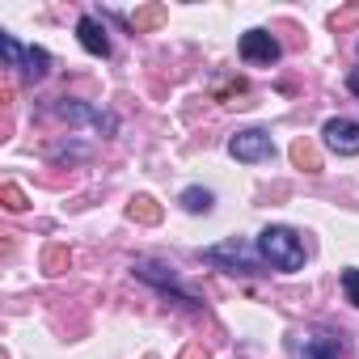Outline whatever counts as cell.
<instances>
[{
	"mask_svg": "<svg viewBox=\"0 0 359 359\" xmlns=\"http://www.w3.org/2000/svg\"><path fill=\"white\" fill-rule=\"evenodd\" d=\"M258 254L271 271H283V275H296L304 271V241L296 229H283V224H271L258 233Z\"/></svg>",
	"mask_w": 359,
	"mask_h": 359,
	"instance_id": "1",
	"label": "cell"
},
{
	"mask_svg": "<svg viewBox=\"0 0 359 359\" xmlns=\"http://www.w3.org/2000/svg\"><path fill=\"white\" fill-rule=\"evenodd\" d=\"M199 258L212 262L216 271H229V275H245V279L266 275V271H262V254H258V245L237 241V237H233V241H220V245H208Z\"/></svg>",
	"mask_w": 359,
	"mask_h": 359,
	"instance_id": "2",
	"label": "cell"
},
{
	"mask_svg": "<svg viewBox=\"0 0 359 359\" xmlns=\"http://www.w3.org/2000/svg\"><path fill=\"white\" fill-rule=\"evenodd\" d=\"M229 152H233L237 161H245V165H258V161H271V156H275V144H271L266 131L250 127V131H237V135L229 140Z\"/></svg>",
	"mask_w": 359,
	"mask_h": 359,
	"instance_id": "3",
	"label": "cell"
},
{
	"mask_svg": "<svg viewBox=\"0 0 359 359\" xmlns=\"http://www.w3.org/2000/svg\"><path fill=\"white\" fill-rule=\"evenodd\" d=\"M321 144L334 156H359V123L355 118H330L321 127Z\"/></svg>",
	"mask_w": 359,
	"mask_h": 359,
	"instance_id": "4",
	"label": "cell"
},
{
	"mask_svg": "<svg viewBox=\"0 0 359 359\" xmlns=\"http://www.w3.org/2000/svg\"><path fill=\"white\" fill-rule=\"evenodd\" d=\"M287 355H292V359H346V346H342L338 334H309L304 346L292 338V342H287Z\"/></svg>",
	"mask_w": 359,
	"mask_h": 359,
	"instance_id": "5",
	"label": "cell"
},
{
	"mask_svg": "<svg viewBox=\"0 0 359 359\" xmlns=\"http://www.w3.org/2000/svg\"><path fill=\"white\" fill-rule=\"evenodd\" d=\"M241 60H245V64H262V68H271V64L279 60V43H275V34H266V30H245V34H241Z\"/></svg>",
	"mask_w": 359,
	"mask_h": 359,
	"instance_id": "6",
	"label": "cell"
},
{
	"mask_svg": "<svg viewBox=\"0 0 359 359\" xmlns=\"http://www.w3.org/2000/svg\"><path fill=\"white\" fill-rule=\"evenodd\" d=\"M76 39H81V47L89 51V55H110V39H106V26L93 18V13H85L81 22H76Z\"/></svg>",
	"mask_w": 359,
	"mask_h": 359,
	"instance_id": "7",
	"label": "cell"
},
{
	"mask_svg": "<svg viewBox=\"0 0 359 359\" xmlns=\"http://www.w3.org/2000/svg\"><path fill=\"white\" fill-rule=\"evenodd\" d=\"M131 271H135L140 279H148V283H156V287H165V292H177V296H182L187 304H195V296H187V292H182V283H177V275H173V271L165 275V266H156V262H144V258H140V262H135Z\"/></svg>",
	"mask_w": 359,
	"mask_h": 359,
	"instance_id": "8",
	"label": "cell"
},
{
	"mask_svg": "<svg viewBox=\"0 0 359 359\" xmlns=\"http://www.w3.org/2000/svg\"><path fill=\"white\" fill-rule=\"evenodd\" d=\"M60 114L72 118V123H93L97 131H114V118H110V114H97V110H89V106H81V102H64Z\"/></svg>",
	"mask_w": 359,
	"mask_h": 359,
	"instance_id": "9",
	"label": "cell"
},
{
	"mask_svg": "<svg viewBox=\"0 0 359 359\" xmlns=\"http://www.w3.org/2000/svg\"><path fill=\"white\" fill-rule=\"evenodd\" d=\"M177 203H182L187 212H195V216H199V212H212L216 195H212V191H203V187H187V191H182V199H177Z\"/></svg>",
	"mask_w": 359,
	"mask_h": 359,
	"instance_id": "10",
	"label": "cell"
},
{
	"mask_svg": "<svg viewBox=\"0 0 359 359\" xmlns=\"http://www.w3.org/2000/svg\"><path fill=\"white\" fill-rule=\"evenodd\" d=\"M47 64H51L47 51H43V47H30L26 60H22V76H26V81H43V76H47Z\"/></svg>",
	"mask_w": 359,
	"mask_h": 359,
	"instance_id": "11",
	"label": "cell"
},
{
	"mask_svg": "<svg viewBox=\"0 0 359 359\" xmlns=\"http://www.w3.org/2000/svg\"><path fill=\"white\" fill-rule=\"evenodd\" d=\"M292 161H296L300 169H309V173H317V169H321V156H317L304 140H296V144H292Z\"/></svg>",
	"mask_w": 359,
	"mask_h": 359,
	"instance_id": "12",
	"label": "cell"
},
{
	"mask_svg": "<svg viewBox=\"0 0 359 359\" xmlns=\"http://www.w3.org/2000/svg\"><path fill=\"white\" fill-rule=\"evenodd\" d=\"M161 18H165V9L161 5H148V9H135L131 13V26L135 30H148V26H161Z\"/></svg>",
	"mask_w": 359,
	"mask_h": 359,
	"instance_id": "13",
	"label": "cell"
},
{
	"mask_svg": "<svg viewBox=\"0 0 359 359\" xmlns=\"http://www.w3.org/2000/svg\"><path fill=\"white\" fill-rule=\"evenodd\" d=\"M131 216L144 220V224H156V220H161V208H156L152 199H135V203H131Z\"/></svg>",
	"mask_w": 359,
	"mask_h": 359,
	"instance_id": "14",
	"label": "cell"
},
{
	"mask_svg": "<svg viewBox=\"0 0 359 359\" xmlns=\"http://www.w3.org/2000/svg\"><path fill=\"white\" fill-rule=\"evenodd\" d=\"M0 47H5V60H9V68H18V72H22V60H26L22 43H18L13 34H5V39H0Z\"/></svg>",
	"mask_w": 359,
	"mask_h": 359,
	"instance_id": "15",
	"label": "cell"
},
{
	"mask_svg": "<svg viewBox=\"0 0 359 359\" xmlns=\"http://www.w3.org/2000/svg\"><path fill=\"white\" fill-rule=\"evenodd\" d=\"M342 292H346V304H355V309H359V271H355V266H346V271H342Z\"/></svg>",
	"mask_w": 359,
	"mask_h": 359,
	"instance_id": "16",
	"label": "cell"
},
{
	"mask_svg": "<svg viewBox=\"0 0 359 359\" xmlns=\"http://www.w3.org/2000/svg\"><path fill=\"white\" fill-rule=\"evenodd\" d=\"M5 199H9V208H13V212H22V208H26V195H22L18 187H5Z\"/></svg>",
	"mask_w": 359,
	"mask_h": 359,
	"instance_id": "17",
	"label": "cell"
},
{
	"mask_svg": "<svg viewBox=\"0 0 359 359\" xmlns=\"http://www.w3.org/2000/svg\"><path fill=\"white\" fill-rule=\"evenodd\" d=\"M359 18V9H346V13H334V26H346V22H355Z\"/></svg>",
	"mask_w": 359,
	"mask_h": 359,
	"instance_id": "18",
	"label": "cell"
},
{
	"mask_svg": "<svg viewBox=\"0 0 359 359\" xmlns=\"http://www.w3.org/2000/svg\"><path fill=\"white\" fill-rule=\"evenodd\" d=\"M346 89H351V93H355V97H359V68H355V72H351V76H346Z\"/></svg>",
	"mask_w": 359,
	"mask_h": 359,
	"instance_id": "19",
	"label": "cell"
},
{
	"mask_svg": "<svg viewBox=\"0 0 359 359\" xmlns=\"http://www.w3.org/2000/svg\"><path fill=\"white\" fill-rule=\"evenodd\" d=\"M187 359H208V351H203V346H191V351H187Z\"/></svg>",
	"mask_w": 359,
	"mask_h": 359,
	"instance_id": "20",
	"label": "cell"
}]
</instances>
